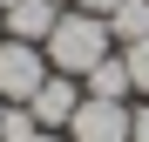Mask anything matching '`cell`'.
I'll use <instances>...</instances> for the list:
<instances>
[{"mask_svg":"<svg viewBox=\"0 0 149 142\" xmlns=\"http://www.w3.org/2000/svg\"><path fill=\"white\" fill-rule=\"evenodd\" d=\"M41 54H47V68H54V75H74V81H81L95 61H109V54H115V34H109V20H102V14L68 7V14L54 20V34L41 41Z\"/></svg>","mask_w":149,"mask_h":142,"instance_id":"1","label":"cell"},{"mask_svg":"<svg viewBox=\"0 0 149 142\" xmlns=\"http://www.w3.org/2000/svg\"><path fill=\"white\" fill-rule=\"evenodd\" d=\"M54 75L47 68V54L34 41H14V34H0V102H34V88Z\"/></svg>","mask_w":149,"mask_h":142,"instance_id":"2","label":"cell"},{"mask_svg":"<svg viewBox=\"0 0 149 142\" xmlns=\"http://www.w3.org/2000/svg\"><path fill=\"white\" fill-rule=\"evenodd\" d=\"M68 142H129V108L81 95V108H74V122H68Z\"/></svg>","mask_w":149,"mask_h":142,"instance_id":"3","label":"cell"},{"mask_svg":"<svg viewBox=\"0 0 149 142\" xmlns=\"http://www.w3.org/2000/svg\"><path fill=\"white\" fill-rule=\"evenodd\" d=\"M81 81H74V75H47L41 88H34V102H27V115H34V122L41 129H68L74 122V108H81Z\"/></svg>","mask_w":149,"mask_h":142,"instance_id":"4","label":"cell"},{"mask_svg":"<svg viewBox=\"0 0 149 142\" xmlns=\"http://www.w3.org/2000/svg\"><path fill=\"white\" fill-rule=\"evenodd\" d=\"M0 20H7L14 41H34V47H41L47 34H54V20H61V0H14Z\"/></svg>","mask_w":149,"mask_h":142,"instance_id":"5","label":"cell"},{"mask_svg":"<svg viewBox=\"0 0 149 142\" xmlns=\"http://www.w3.org/2000/svg\"><path fill=\"white\" fill-rule=\"evenodd\" d=\"M81 88L95 95V102H122V95H136V81H129V61H122V54L95 61L88 75H81Z\"/></svg>","mask_w":149,"mask_h":142,"instance_id":"6","label":"cell"},{"mask_svg":"<svg viewBox=\"0 0 149 142\" xmlns=\"http://www.w3.org/2000/svg\"><path fill=\"white\" fill-rule=\"evenodd\" d=\"M109 34H115V47L149 41V0H122V7L109 14Z\"/></svg>","mask_w":149,"mask_h":142,"instance_id":"7","label":"cell"},{"mask_svg":"<svg viewBox=\"0 0 149 142\" xmlns=\"http://www.w3.org/2000/svg\"><path fill=\"white\" fill-rule=\"evenodd\" d=\"M122 61H129V81H136V95H149V41L122 47Z\"/></svg>","mask_w":149,"mask_h":142,"instance_id":"8","label":"cell"},{"mask_svg":"<svg viewBox=\"0 0 149 142\" xmlns=\"http://www.w3.org/2000/svg\"><path fill=\"white\" fill-rule=\"evenodd\" d=\"M129 142H149V102L129 108Z\"/></svg>","mask_w":149,"mask_h":142,"instance_id":"9","label":"cell"},{"mask_svg":"<svg viewBox=\"0 0 149 142\" xmlns=\"http://www.w3.org/2000/svg\"><path fill=\"white\" fill-rule=\"evenodd\" d=\"M74 7H81V14H102V20H109V14L122 7V0H74Z\"/></svg>","mask_w":149,"mask_h":142,"instance_id":"10","label":"cell"},{"mask_svg":"<svg viewBox=\"0 0 149 142\" xmlns=\"http://www.w3.org/2000/svg\"><path fill=\"white\" fill-rule=\"evenodd\" d=\"M27 142H61V135H54V129H34V135H27Z\"/></svg>","mask_w":149,"mask_h":142,"instance_id":"11","label":"cell"},{"mask_svg":"<svg viewBox=\"0 0 149 142\" xmlns=\"http://www.w3.org/2000/svg\"><path fill=\"white\" fill-rule=\"evenodd\" d=\"M7 7H14V0H0V14H7Z\"/></svg>","mask_w":149,"mask_h":142,"instance_id":"12","label":"cell"},{"mask_svg":"<svg viewBox=\"0 0 149 142\" xmlns=\"http://www.w3.org/2000/svg\"><path fill=\"white\" fill-rule=\"evenodd\" d=\"M0 34H7V20H0Z\"/></svg>","mask_w":149,"mask_h":142,"instance_id":"13","label":"cell"},{"mask_svg":"<svg viewBox=\"0 0 149 142\" xmlns=\"http://www.w3.org/2000/svg\"><path fill=\"white\" fill-rule=\"evenodd\" d=\"M0 115H7V102H0Z\"/></svg>","mask_w":149,"mask_h":142,"instance_id":"14","label":"cell"}]
</instances>
